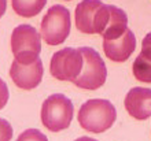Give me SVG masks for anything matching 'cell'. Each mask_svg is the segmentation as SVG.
<instances>
[{
  "instance_id": "obj_8",
  "label": "cell",
  "mask_w": 151,
  "mask_h": 141,
  "mask_svg": "<svg viewBox=\"0 0 151 141\" xmlns=\"http://www.w3.org/2000/svg\"><path fill=\"white\" fill-rule=\"evenodd\" d=\"M10 77L12 82L24 90H32L43 79V62L41 59H36L32 63H21L14 60L10 67Z\"/></svg>"
},
{
  "instance_id": "obj_12",
  "label": "cell",
  "mask_w": 151,
  "mask_h": 141,
  "mask_svg": "<svg viewBox=\"0 0 151 141\" xmlns=\"http://www.w3.org/2000/svg\"><path fill=\"white\" fill-rule=\"evenodd\" d=\"M47 0H11L12 10L17 15L24 18H32L41 12Z\"/></svg>"
},
{
  "instance_id": "obj_18",
  "label": "cell",
  "mask_w": 151,
  "mask_h": 141,
  "mask_svg": "<svg viewBox=\"0 0 151 141\" xmlns=\"http://www.w3.org/2000/svg\"><path fill=\"white\" fill-rule=\"evenodd\" d=\"M6 8H7V0H0V19L6 12Z\"/></svg>"
},
{
  "instance_id": "obj_5",
  "label": "cell",
  "mask_w": 151,
  "mask_h": 141,
  "mask_svg": "<svg viewBox=\"0 0 151 141\" xmlns=\"http://www.w3.org/2000/svg\"><path fill=\"white\" fill-rule=\"evenodd\" d=\"M11 51L15 60L32 63L41 52V39L37 30L30 25H18L11 34Z\"/></svg>"
},
{
  "instance_id": "obj_17",
  "label": "cell",
  "mask_w": 151,
  "mask_h": 141,
  "mask_svg": "<svg viewBox=\"0 0 151 141\" xmlns=\"http://www.w3.org/2000/svg\"><path fill=\"white\" fill-rule=\"evenodd\" d=\"M143 56L151 59V31L146 34L143 43H142V52H140Z\"/></svg>"
},
{
  "instance_id": "obj_2",
  "label": "cell",
  "mask_w": 151,
  "mask_h": 141,
  "mask_svg": "<svg viewBox=\"0 0 151 141\" xmlns=\"http://www.w3.org/2000/svg\"><path fill=\"white\" fill-rule=\"evenodd\" d=\"M111 6L100 0H83L76 7V26L85 34H102L109 24Z\"/></svg>"
},
{
  "instance_id": "obj_15",
  "label": "cell",
  "mask_w": 151,
  "mask_h": 141,
  "mask_svg": "<svg viewBox=\"0 0 151 141\" xmlns=\"http://www.w3.org/2000/svg\"><path fill=\"white\" fill-rule=\"evenodd\" d=\"M12 138V127L10 122L0 118V141H11Z\"/></svg>"
},
{
  "instance_id": "obj_19",
  "label": "cell",
  "mask_w": 151,
  "mask_h": 141,
  "mask_svg": "<svg viewBox=\"0 0 151 141\" xmlns=\"http://www.w3.org/2000/svg\"><path fill=\"white\" fill-rule=\"evenodd\" d=\"M74 141H98V140H95V138H91V137H87V136H83V137L77 138V140H74Z\"/></svg>"
},
{
  "instance_id": "obj_1",
  "label": "cell",
  "mask_w": 151,
  "mask_h": 141,
  "mask_svg": "<svg viewBox=\"0 0 151 141\" xmlns=\"http://www.w3.org/2000/svg\"><path fill=\"white\" fill-rule=\"evenodd\" d=\"M117 118L115 107L104 99H91L80 107L78 123L91 133H103L113 126Z\"/></svg>"
},
{
  "instance_id": "obj_7",
  "label": "cell",
  "mask_w": 151,
  "mask_h": 141,
  "mask_svg": "<svg viewBox=\"0 0 151 141\" xmlns=\"http://www.w3.org/2000/svg\"><path fill=\"white\" fill-rule=\"evenodd\" d=\"M84 58L80 49L68 47L56 51L51 58L50 73L58 81H74L83 70Z\"/></svg>"
},
{
  "instance_id": "obj_20",
  "label": "cell",
  "mask_w": 151,
  "mask_h": 141,
  "mask_svg": "<svg viewBox=\"0 0 151 141\" xmlns=\"http://www.w3.org/2000/svg\"><path fill=\"white\" fill-rule=\"evenodd\" d=\"M68 1H70V0H68Z\"/></svg>"
},
{
  "instance_id": "obj_6",
  "label": "cell",
  "mask_w": 151,
  "mask_h": 141,
  "mask_svg": "<svg viewBox=\"0 0 151 141\" xmlns=\"http://www.w3.org/2000/svg\"><path fill=\"white\" fill-rule=\"evenodd\" d=\"M41 37L48 45H59L70 33V12L66 7L56 4L48 8L41 21Z\"/></svg>"
},
{
  "instance_id": "obj_9",
  "label": "cell",
  "mask_w": 151,
  "mask_h": 141,
  "mask_svg": "<svg viewBox=\"0 0 151 141\" xmlns=\"http://www.w3.org/2000/svg\"><path fill=\"white\" fill-rule=\"evenodd\" d=\"M125 110L135 119L144 121L151 117V89L135 86L125 96Z\"/></svg>"
},
{
  "instance_id": "obj_16",
  "label": "cell",
  "mask_w": 151,
  "mask_h": 141,
  "mask_svg": "<svg viewBox=\"0 0 151 141\" xmlns=\"http://www.w3.org/2000/svg\"><path fill=\"white\" fill-rule=\"evenodd\" d=\"M8 97H10V92H8L7 84L0 78V110H1L6 104H7Z\"/></svg>"
},
{
  "instance_id": "obj_11",
  "label": "cell",
  "mask_w": 151,
  "mask_h": 141,
  "mask_svg": "<svg viewBox=\"0 0 151 141\" xmlns=\"http://www.w3.org/2000/svg\"><path fill=\"white\" fill-rule=\"evenodd\" d=\"M128 29V16L124 10L118 8L117 6H111V12L109 18V24L102 31L103 40L117 39Z\"/></svg>"
},
{
  "instance_id": "obj_3",
  "label": "cell",
  "mask_w": 151,
  "mask_h": 141,
  "mask_svg": "<svg viewBox=\"0 0 151 141\" xmlns=\"http://www.w3.org/2000/svg\"><path fill=\"white\" fill-rule=\"evenodd\" d=\"M73 119V103L65 94L55 93L44 100L41 106V122L51 132L68 129Z\"/></svg>"
},
{
  "instance_id": "obj_10",
  "label": "cell",
  "mask_w": 151,
  "mask_h": 141,
  "mask_svg": "<svg viewBox=\"0 0 151 141\" xmlns=\"http://www.w3.org/2000/svg\"><path fill=\"white\" fill-rule=\"evenodd\" d=\"M136 48V39L131 29H127L122 34L111 40H103V51L111 62L122 63L129 59Z\"/></svg>"
},
{
  "instance_id": "obj_4",
  "label": "cell",
  "mask_w": 151,
  "mask_h": 141,
  "mask_svg": "<svg viewBox=\"0 0 151 141\" xmlns=\"http://www.w3.org/2000/svg\"><path fill=\"white\" fill-rule=\"evenodd\" d=\"M84 58L83 70L80 75L73 81L76 86H78L81 89L88 90H96L100 86H103L107 78V69L104 64L103 59L100 55L89 47H81L78 48Z\"/></svg>"
},
{
  "instance_id": "obj_13",
  "label": "cell",
  "mask_w": 151,
  "mask_h": 141,
  "mask_svg": "<svg viewBox=\"0 0 151 141\" xmlns=\"http://www.w3.org/2000/svg\"><path fill=\"white\" fill-rule=\"evenodd\" d=\"M132 71L137 81L144 84H151V59L139 54V56L133 62Z\"/></svg>"
},
{
  "instance_id": "obj_14",
  "label": "cell",
  "mask_w": 151,
  "mask_h": 141,
  "mask_svg": "<svg viewBox=\"0 0 151 141\" xmlns=\"http://www.w3.org/2000/svg\"><path fill=\"white\" fill-rule=\"evenodd\" d=\"M15 141H48V140L39 129H28L25 130L24 133H21L19 137Z\"/></svg>"
}]
</instances>
